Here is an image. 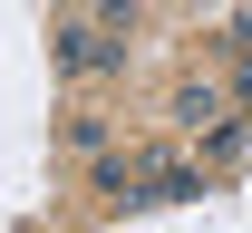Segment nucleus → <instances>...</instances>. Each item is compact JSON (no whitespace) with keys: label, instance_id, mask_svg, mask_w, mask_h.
Instances as JSON below:
<instances>
[{"label":"nucleus","instance_id":"f257e3e1","mask_svg":"<svg viewBox=\"0 0 252 233\" xmlns=\"http://www.w3.org/2000/svg\"><path fill=\"white\" fill-rule=\"evenodd\" d=\"M59 59H68V68H107V59H117V49H107V39H97V30H68V39H59Z\"/></svg>","mask_w":252,"mask_h":233}]
</instances>
